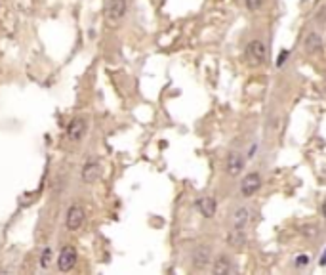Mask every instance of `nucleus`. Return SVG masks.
I'll use <instances>...</instances> for the list:
<instances>
[{
	"label": "nucleus",
	"mask_w": 326,
	"mask_h": 275,
	"mask_svg": "<svg viewBox=\"0 0 326 275\" xmlns=\"http://www.w3.org/2000/svg\"><path fill=\"white\" fill-rule=\"evenodd\" d=\"M77 264V251L75 247H63L61 252H59V258H58V268L59 272H71Z\"/></svg>",
	"instance_id": "39448f33"
},
{
	"label": "nucleus",
	"mask_w": 326,
	"mask_h": 275,
	"mask_svg": "<svg viewBox=\"0 0 326 275\" xmlns=\"http://www.w3.org/2000/svg\"><path fill=\"white\" fill-rule=\"evenodd\" d=\"M307 262H309V256H305V254H302V256L296 258V266H305Z\"/></svg>",
	"instance_id": "a211bd4d"
},
{
	"label": "nucleus",
	"mask_w": 326,
	"mask_h": 275,
	"mask_svg": "<svg viewBox=\"0 0 326 275\" xmlns=\"http://www.w3.org/2000/svg\"><path fill=\"white\" fill-rule=\"evenodd\" d=\"M86 134V120L84 118H73L67 126V138L73 141H80Z\"/></svg>",
	"instance_id": "0eeeda50"
},
{
	"label": "nucleus",
	"mask_w": 326,
	"mask_h": 275,
	"mask_svg": "<svg viewBox=\"0 0 326 275\" xmlns=\"http://www.w3.org/2000/svg\"><path fill=\"white\" fill-rule=\"evenodd\" d=\"M248 220H250V210H248V208H239V210L235 212V216H233V224H235V228L246 226Z\"/></svg>",
	"instance_id": "f8f14e48"
},
{
	"label": "nucleus",
	"mask_w": 326,
	"mask_h": 275,
	"mask_svg": "<svg viewBox=\"0 0 326 275\" xmlns=\"http://www.w3.org/2000/svg\"><path fill=\"white\" fill-rule=\"evenodd\" d=\"M246 58L250 65H260L267 58V48L261 40H252L246 48Z\"/></svg>",
	"instance_id": "f03ea898"
},
{
	"label": "nucleus",
	"mask_w": 326,
	"mask_h": 275,
	"mask_svg": "<svg viewBox=\"0 0 326 275\" xmlns=\"http://www.w3.org/2000/svg\"><path fill=\"white\" fill-rule=\"evenodd\" d=\"M233 272V266L231 262L225 258V256H219L214 264V274L216 275H225V274H231Z\"/></svg>",
	"instance_id": "9b49d317"
},
{
	"label": "nucleus",
	"mask_w": 326,
	"mask_h": 275,
	"mask_svg": "<svg viewBox=\"0 0 326 275\" xmlns=\"http://www.w3.org/2000/svg\"><path fill=\"white\" fill-rule=\"evenodd\" d=\"M321 266H326V251L323 252V256H321Z\"/></svg>",
	"instance_id": "6ab92c4d"
},
{
	"label": "nucleus",
	"mask_w": 326,
	"mask_h": 275,
	"mask_svg": "<svg viewBox=\"0 0 326 275\" xmlns=\"http://www.w3.org/2000/svg\"><path fill=\"white\" fill-rule=\"evenodd\" d=\"M50 256H52V251L46 249V251L42 252V258H40V266H42V268H48V264H50Z\"/></svg>",
	"instance_id": "dca6fc26"
},
{
	"label": "nucleus",
	"mask_w": 326,
	"mask_h": 275,
	"mask_svg": "<svg viewBox=\"0 0 326 275\" xmlns=\"http://www.w3.org/2000/svg\"><path fill=\"white\" fill-rule=\"evenodd\" d=\"M227 172L231 174V176H239L240 172H242V168H244V159H242V155H240L239 151H231L229 153V157H227Z\"/></svg>",
	"instance_id": "1a4fd4ad"
},
{
	"label": "nucleus",
	"mask_w": 326,
	"mask_h": 275,
	"mask_svg": "<svg viewBox=\"0 0 326 275\" xmlns=\"http://www.w3.org/2000/svg\"><path fill=\"white\" fill-rule=\"evenodd\" d=\"M321 212H323V216L326 218V201L323 203V208H321Z\"/></svg>",
	"instance_id": "aec40b11"
},
{
	"label": "nucleus",
	"mask_w": 326,
	"mask_h": 275,
	"mask_svg": "<svg viewBox=\"0 0 326 275\" xmlns=\"http://www.w3.org/2000/svg\"><path fill=\"white\" fill-rule=\"evenodd\" d=\"M244 2H246V8H248L250 12H258L261 6H263L265 0H244Z\"/></svg>",
	"instance_id": "2eb2a0df"
},
{
	"label": "nucleus",
	"mask_w": 326,
	"mask_h": 275,
	"mask_svg": "<svg viewBox=\"0 0 326 275\" xmlns=\"http://www.w3.org/2000/svg\"><path fill=\"white\" fill-rule=\"evenodd\" d=\"M208 262H210V251H208V249H200V251H196L195 266L198 268V270L206 268V266H208Z\"/></svg>",
	"instance_id": "ddd939ff"
},
{
	"label": "nucleus",
	"mask_w": 326,
	"mask_h": 275,
	"mask_svg": "<svg viewBox=\"0 0 326 275\" xmlns=\"http://www.w3.org/2000/svg\"><path fill=\"white\" fill-rule=\"evenodd\" d=\"M261 187V178L258 172H250V174H246L244 178H242V182H240V193L244 195V197H252L254 193H258Z\"/></svg>",
	"instance_id": "7ed1b4c3"
},
{
	"label": "nucleus",
	"mask_w": 326,
	"mask_h": 275,
	"mask_svg": "<svg viewBox=\"0 0 326 275\" xmlns=\"http://www.w3.org/2000/svg\"><path fill=\"white\" fill-rule=\"evenodd\" d=\"M227 245L235 247V245H244V233L240 229H231L227 235Z\"/></svg>",
	"instance_id": "4468645a"
},
{
	"label": "nucleus",
	"mask_w": 326,
	"mask_h": 275,
	"mask_svg": "<svg viewBox=\"0 0 326 275\" xmlns=\"http://www.w3.org/2000/svg\"><path fill=\"white\" fill-rule=\"evenodd\" d=\"M304 46H305V52H307V54H315V52H319V50H321V46H323V42H321V37H319L317 33L307 35Z\"/></svg>",
	"instance_id": "9d476101"
},
{
	"label": "nucleus",
	"mask_w": 326,
	"mask_h": 275,
	"mask_svg": "<svg viewBox=\"0 0 326 275\" xmlns=\"http://www.w3.org/2000/svg\"><path fill=\"white\" fill-rule=\"evenodd\" d=\"M196 210L204 216V218H214L217 210V203L214 197H200L196 199Z\"/></svg>",
	"instance_id": "6e6552de"
},
{
	"label": "nucleus",
	"mask_w": 326,
	"mask_h": 275,
	"mask_svg": "<svg viewBox=\"0 0 326 275\" xmlns=\"http://www.w3.org/2000/svg\"><path fill=\"white\" fill-rule=\"evenodd\" d=\"M84 218H86L84 208L80 205H73L67 212V229H71V231L80 229L84 224Z\"/></svg>",
	"instance_id": "20e7f679"
},
{
	"label": "nucleus",
	"mask_w": 326,
	"mask_h": 275,
	"mask_svg": "<svg viewBox=\"0 0 326 275\" xmlns=\"http://www.w3.org/2000/svg\"><path fill=\"white\" fill-rule=\"evenodd\" d=\"M286 58H288V50H283V54L279 56V59H277V67H281L286 63Z\"/></svg>",
	"instance_id": "f3484780"
},
{
	"label": "nucleus",
	"mask_w": 326,
	"mask_h": 275,
	"mask_svg": "<svg viewBox=\"0 0 326 275\" xmlns=\"http://www.w3.org/2000/svg\"><path fill=\"white\" fill-rule=\"evenodd\" d=\"M126 0H109L105 10V20L109 25H116L126 14Z\"/></svg>",
	"instance_id": "f257e3e1"
},
{
	"label": "nucleus",
	"mask_w": 326,
	"mask_h": 275,
	"mask_svg": "<svg viewBox=\"0 0 326 275\" xmlns=\"http://www.w3.org/2000/svg\"><path fill=\"white\" fill-rule=\"evenodd\" d=\"M101 176V162L97 159H90L82 168V180L86 183H94Z\"/></svg>",
	"instance_id": "423d86ee"
}]
</instances>
